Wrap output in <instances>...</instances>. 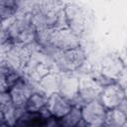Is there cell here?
Returning a JSON list of instances; mask_svg holds the SVG:
<instances>
[{"mask_svg":"<svg viewBox=\"0 0 127 127\" xmlns=\"http://www.w3.org/2000/svg\"><path fill=\"white\" fill-rule=\"evenodd\" d=\"M127 121L126 116L118 109H109L106 112L105 116V127H122Z\"/></svg>","mask_w":127,"mask_h":127,"instance_id":"2e32d148","label":"cell"},{"mask_svg":"<svg viewBox=\"0 0 127 127\" xmlns=\"http://www.w3.org/2000/svg\"><path fill=\"white\" fill-rule=\"evenodd\" d=\"M126 68H127V65H126Z\"/></svg>","mask_w":127,"mask_h":127,"instance_id":"484cf974","label":"cell"},{"mask_svg":"<svg viewBox=\"0 0 127 127\" xmlns=\"http://www.w3.org/2000/svg\"><path fill=\"white\" fill-rule=\"evenodd\" d=\"M124 98V89L116 82H113L103 87V90L99 97V101L106 109L109 110L117 108Z\"/></svg>","mask_w":127,"mask_h":127,"instance_id":"8992f818","label":"cell"},{"mask_svg":"<svg viewBox=\"0 0 127 127\" xmlns=\"http://www.w3.org/2000/svg\"><path fill=\"white\" fill-rule=\"evenodd\" d=\"M45 56L46 54L34 51L29 63L24 68L26 74L34 81L39 82L42 78L54 70L53 64L48 62V59Z\"/></svg>","mask_w":127,"mask_h":127,"instance_id":"7a4b0ae2","label":"cell"},{"mask_svg":"<svg viewBox=\"0 0 127 127\" xmlns=\"http://www.w3.org/2000/svg\"><path fill=\"white\" fill-rule=\"evenodd\" d=\"M63 97L67 99L70 103L79 98V78L73 75L62 76L59 92Z\"/></svg>","mask_w":127,"mask_h":127,"instance_id":"8fae6325","label":"cell"},{"mask_svg":"<svg viewBox=\"0 0 127 127\" xmlns=\"http://www.w3.org/2000/svg\"><path fill=\"white\" fill-rule=\"evenodd\" d=\"M124 68H125V64L123 61L119 57L115 55H111L103 59L101 63L100 73L104 78L108 79L109 81L115 82L122 73V71L124 70Z\"/></svg>","mask_w":127,"mask_h":127,"instance_id":"ba28073f","label":"cell"},{"mask_svg":"<svg viewBox=\"0 0 127 127\" xmlns=\"http://www.w3.org/2000/svg\"><path fill=\"white\" fill-rule=\"evenodd\" d=\"M47 108L53 117L61 119L71 110L72 106L67 99L63 97L60 93L56 92L48 96Z\"/></svg>","mask_w":127,"mask_h":127,"instance_id":"9c48e42d","label":"cell"},{"mask_svg":"<svg viewBox=\"0 0 127 127\" xmlns=\"http://www.w3.org/2000/svg\"><path fill=\"white\" fill-rule=\"evenodd\" d=\"M50 46L59 51H68L80 47V42L69 29L53 30Z\"/></svg>","mask_w":127,"mask_h":127,"instance_id":"3957f363","label":"cell"},{"mask_svg":"<svg viewBox=\"0 0 127 127\" xmlns=\"http://www.w3.org/2000/svg\"><path fill=\"white\" fill-rule=\"evenodd\" d=\"M125 116H126V118H127V98L125 97L123 100H122V102L118 105V107H117Z\"/></svg>","mask_w":127,"mask_h":127,"instance_id":"d6986e66","label":"cell"},{"mask_svg":"<svg viewBox=\"0 0 127 127\" xmlns=\"http://www.w3.org/2000/svg\"><path fill=\"white\" fill-rule=\"evenodd\" d=\"M103 85L92 77H82L79 79V99L85 103L99 100L103 90Z\"/></svg>","mask_w":127,"mask_h":127,"instance_id":"52a82bcc","label":"cell"},{"mask_svg":"<svg viewBox=\"0 0 127 127\" xmlns=\"http://www.w3.org/2000/svg\"><path fill=\"white\" fill-rule=\"evenodd\" d=\"M52 56L56 65L64 72H70L77 69L85 60V54L80 47L68 51H59L53 48Z\"/></svg>","mask_w":127,"mask_h":127,"instance_id":"6da1fadb","label":"cell"},{"mask_svg":"<svg viewBox=\"0 0 127 127\" xmlns=\"http://www.w3.org/2000/svg\"><path fill=\"white\" fill-rule=\"evenodd\" d=\"M20 79L21 78L17 70L10 67L6 64L1 63V78H0L1 92L9 91Z\"/></svg>","mask_w":127,"mask_h":127,"instance_id":"4fadbf2b","label":"cell"},{"mask_svg":"<svg viewBox=\"0 0 127 127\" xmlns=\"http://www.w3.org/2000/svg\"><path fill=\"white\" fill-rule=\"evenodd\" d=\"M17 107L14 105L9 91L1 92L0 95V116L1 122H6L8 125L13 127L18 119L16 116Z\"/></svg>","mask_w":127,"mask_h":127,"instance_id":"7c38bea8","label":"cell"},{"mask_svg":"<svg viewBox=\"0 0 127 127\" xmlns=\"http://www.w3.org/2000/svg\"><path fill=\"white\" fill-rule=\"evenodd\" d=\"M89 127H103V126H95V125H89Z\"/></svg>","mask_w":127,"mask_h":127,"instance_id":"cb8c5ba5","label":"cell"},{"mask_svg":"<svg viewBox=\"0 0 127 127\" xmlns=\"http://www.w3.org/2000/svg\"><path fill=\"white\" fill-rule=\"evenodd\" d=\"M125 54H126V57H127V43H126V46H125Z\"/></svg>","mask_w":127,"mask_h":127,"instance_id":"603a6c76","label":"cell"},{"mask_svg":"<svg viewBox=\"0 0 127 127\" xmlns=\"http://www.w3.org/2000/svg\"><path fill=\"white\" fill-rule=\"evenodd\" d=\"M0 127H11V126H10V125H8L6 122H1Z\"/></svg>","mask_w":127,"mask_h":127,"instance_id":"44dd1931","label":"cell"},{"mask_svg":"<svg viewBox=\"0 0 127 127\" xmlns=\"http://www.w3.org/2000/svg\"><path fill=\"white\" fill-rule=\"evenodd\" d=\"M20 8V2L13 0H0V14L2 21L13 18Z\"/></svg>","mask_w":127,"mask_h":127,"instance_id":"e0dca14e","label":"cell"},{"mask_svg":"<svg viewBox=\"0 0 127 127\" xmlns=\"http://www.w3.org/2000/svg\"><path fill=\"white\" fill-rule=\"evenodd\" d=\"M106 112V108L99 100L87 102L81 107L82 120H84L89 125L104 126Z\"/></svg>","mask_w":127,"mask_h":127,"instance_id":"277c9868","label":"cell"},{"mask_svg":"<svg viewBox=\"0 0 127 127\" xmlns=\"http://www.w3.org/2000/svg\"><path fill=\"white\" fill-rule=\"evenodd\" d=\"M47 101L48 96H46L45 93L34 92L26 104V109L28 112L38 113L47 105Z\"/></svg>","mask_w":127,"mask_h":127,"instance_id":"9a60e30c","label":"cell"},{"mask_svg":"<svg viewBox=\"0 0 127 127\" xmlns=\"http://www.w3.org/2000/svg\"><path fill=\"white\" fill-rule=\"evenodd\" d=\"M61 81H62V75L53 70L49 74H47L44 78H42L39 81V84L46 93H49V95H51L53 93L59 92Z\"/></svg>","mask_w":127,"mask_h":127,"instance_id":"5bb4252c","label":"cell"},{"mask_svg":"<svg viewBox=\"0 0 127 127\" xmlns=\"http://www.w3.org/2000/svg\"><path fill=\"white\" fill-rule=\"evenodd\" d=\"M64 13L67 20L68 29L77 37H79L85 27V16L83 10L74 3H67L64 6Z\"/></svg>","mask_w":127,"mask_h":127,"instance_id":"5b68a950","label":"cell"},{"mask_svg":"<svg viewBox=\"0 0 127 127\" xmlns=\"http://www.w3.org/2000/svg\"><path fill=\"white\" fill-rule=\"evenodd\" d=\"M81 120H82L81 108L72 106L71 110L66 115L59 119V122L61 127H75Z\"/></svg>","mask_w":127,"mask_h":127,"instance_id":"ac0fdd59","label":"cell"},{"mask_svg":"<svg viewBox=\"0 0 127 127\" xmlns=\"http://www.w3.org/2000/svg\"><path fill=\"white\" fill-rule=\"evenodd\" d=\"M124 93H125V97L127 98V85H126L125 88H124Z\"/></svg>","mask_w":127,"mask_h":127,"instance_id":"7402d4cb","label":"cell"},{"mask_svg":"<svg viewBox=\"0 0 127 127\" xmlns=\"http://www.w3.org/2000/svg\"><path fill=\"white\" fill-rule=\"evenodd\" d=\"M9 93L16 107H26L28 100L30 99V97L33 95L34 92L32 86L27 81L21 78L9 90Z\"/></svg>","mask_w":127,"mask_h":127,"instance_id":"30bf717a","label":"cell"},{"mask_svg":"<svg viewBox=\"0 0 127 127\" xmlns=\"http://www.w3.org/2000/svg\"><path fill=\"white\" fill-rule=\"evenodd\" d=\"M122 127H127V121H126V122H125V124H124V125H123V126H122Z\"/></svg>","mask_w":127,"mask_h":127,"instance_id":"d4e9b609","label":"cell"},{"mask_svg":"<svg viewBox=\"0 0 127 127\" xmlns=\"http://www.w3.org/2000/svg\"><path fill=\"white\" fill-rule=\"evenodd\" d=\"M75 127H89V124H87L84 120H81V121H80V122H79Z\"/></svg>","mask_w":127,"mask_h":127,"instance_id":"ffe728a7","label":"cell"}]
</instances>
